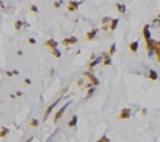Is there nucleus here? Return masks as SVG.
Here are the masks:
<instances>
[{"label":"nucleus","instance_id":"nucleus-9","mask_svg":"<svg viewBox=\"0 0 160 142\" xmlns=\"http://www.w3.org/2000/svg\"><path fill=\"white\" fill-rule=\"evenodd\" d=\"M97 32H99V29H97V28H93L92 31H89V32L87 33V40H88V41L93 40V39L96 37V35H97Z\"/></svg>","mask_w":160,"mask_h":142},{"label":"nucleus","instance_id":"nucleus-23","mask_svg":"<svg viewBox=\"0 0 160 142\" xmlns=\"http://www.w3.org/2000/svg\"><path fill=\"white\" fill-rule=\"evenodd\" d=\"M152 25H156V27H159V25H160V17H159V19H155L153 21H152Z\"/></svg>","mask_w":160,"mask_h":142},{"label":"nucleus","instance_id":"nucleus-30","mask_svg":"<svg viewBox=\"0 0 160 142\" xmlns=\"http://www.w3.org/2000/svg\"><path fill=\"white\" fill-rule=\"evenodd\" d=\"M108 21H111V19H109V17H104V19H103V23H108Z\"/></svg>","mask_w":160,"mask_h":142},{"label":"nucleus","instance_id":"nucleus-21","mask_svg":"<svg viewBox=\"0 0 160 142\" xmlns=\"http://www.w3.org/2000/svg\"><path fill=\"white\" fill-rule=\"evenodd\" d=\"M8 131H9V130H8L7 128H1V133H0V137H1V138H3V137H5V135L8 134Z\"/></svg>","mask_w":160,"mask_h":142},{"label":"nucleus","instance_id":"nucleus-10","mask_svg":"<svg viewBox=\"0 0 160 142\" xmlns=\"http://www.w3.org/2000/svg\"><path fill=\"white\" fill-rule=\"evenodd\" d=\"M101 61H103V56H99V57H96V59L93 60L92 62H89V64H88V68H89V69H92L93 67H96L97 64H100Z\"/></svg>","mask_w":160,"mask_h":142},{"label":"nucleus","instance_id":"nucleus-29","mask_svg":"<svg viewBox=\"0 0 160 142\" xmlns=\"http://www.w3.org/2000/svg\"><path fill=\"white\" fill-rule=\"evenodd\" d=\"M5 74H7L8 77H11V76H13V72H12V70H11V72L8 70V72H5Z\"/></svg>","mask_w":160,"mask_h":142},{"label":"nucleus","instance_id":"nucleus-34","mask_svg":"<svg viewBox=\"0 0 160 142\" xmlns=\"http://www.w3.org/2000/svg\"><path fill=\"white\" fill-rule=\"evenodd\" d=\"M159 17H160V14H159Z\"/></svg>","mask_w":160,"mask_h":142},{"label":"nucleus","instance_id":"nucleus-14","mask_svg":"<svg viewBox=\"0 0 160 142\" xmlns=\"http://www.w3.org/2000/svg\"><path fill=\"white\" fill-rule=\"evenodd\" d=\"M117 24H119V19H113L111 20V23H109V29L111 31H115L117 27Z\"/></svg>","mask_w":160,"mask_h":142},{"label":"nucleus","instance_id":"nucleus-8","mask_svg":"<svg viewBox=\"0 0 160 142\" xmlns=\"http://www.w3.org/2000/svg\"><path fill=\"white\" fill-rule=\"evenodd\" d=\"M143 36H144V39H145V41L151 39V32H149V24H145V25H144V28H143Z\"/></svg>","mask_w":160,"mask_h":142},{"label":"nucleus","instance_id":"nucleus-26","mask_svg":"<svg viewBox=\"0 0 160 142\" xmlns=\"http://www.w3.org/2000/svg\"><path fill=\"white\" fill-rule=\"evenodd\" d=\"M28 43L29 44H36V40H35L33 37H31V39H28Z\"/></svg>","mask_w":160,"mask_h":142},{"label":"nucleus","instance_id":"nucleus-11","mask_svg":"<svg viewBox=\"0 0 160 142\" xmlns=\"http://www.w3.org/2000/svg\"><path fill=\"white\" fill-rule=\"evenodd\" d=\"M153 52H155V54H156V59H157V61L160 62V41H159V43H156V44H155Z\"/></svg>","mask_w":160,"mask_h":142},{"label":"nucleus","instance_id":"nucleus-2","mask_svg":"<svg viewBox=\"0 0 160 142\" xmlns=\"http://www.w3.org/2000/svg\"><path fill=\"white\" fill-rule=\"evenodd\" d=\"M81 3H83L81 0H80V1H76V0H69L68 6H67L68 8H67V9H68V11H71V12H73V11H76V9L79 8Z\"/></svg>","mask_w":160,"mask_h":142},{"label":"nucleus","instance_id":"nucleus-20","mask_svg":"<svg viewBox=\"0 0 160 142\" xmlns=\"http://www.w3.org/2000/svg\"><path fill=\"white\" fill-rule=\"evenodd\" d=\"M21 25H23V21H21V20H17V21L15 23V29L19 31V29L21 28Z\"/></svg>","mask_w":160,"mask_h":142},{"label":"nucleus","instance_id":"nucleus-31","mask_svg":"<svg viewBox=\"0 0 160 142\" xmlns=\"http://www.w3.org/2000/svg\"><path fill=\"white\" fill-rule=\"evenodd\" d=\"M93 90H95V89H93V88H91L89 90H88V96H91V94L93 93Z\"/></svg>","mask_w":160,"mask_h":142},{"label":"nucleus","instance_id":"nucleus-32","mask_svg":"<svg viewBox=\"0 0 160 142\" xmlns=\"http://www.w3.org/2000/svg\"><path fill=\"white\" fill-rule=\"evenodd\" d=\"M15 96H17V97L23 96V92H16V94H15Z\"/></svg>","mask_w":160,"mask_h":142},{"label":"nucleus","instance_id":"nucleus-17","mask_svg":"<svg viewBox=\"0 0 160 142\" xmlns=\"http://www.w3.org/2000/svg\"><path fill=\"white\" fill-rule=\"evenodd\" d=\"M103 56H104V61H103V64H104V65H111V62H112V61H111V57H109L108 54H105V53H104Z\"/></svg>","mask_w":160,"mask_h":142},{"label":"nucleus","instance_id":"nucleus-6","mask_svg":"<svg viewBox=\"0 0 160 142\" xmlns=\"http://www.w3.org/2000/svg\"><path fill=\"white\" fill-rule=\"evenodd\" d=\"M44 45H45V47H49L51 49H55V48H57L59 43H57L56 40H53V39H49L48 41H45V43H44Z\"/></svg>","mask_w":160,"mask_h":142},{"label":"nucleus","instance_id":"nucleus-19","mask_svg":"<svg viewBox=\"0 0 160 142\" xmlns=\"http://www.w3.org/2000/svg\"><path fill=\"white\" fill-rule=\"evenodd\" d=\"M29 126H31V128H37V126H39V120L33 118V120H32L31 122H29Z\"/></svg>","mask_w":160,"mask_h":142},{"label":"nucleus","instance_id":"nucleus-1","mask_svg":"<svg viewBox=\"0 0 160 142\" xmlns=\"http://www.w3.org/2000/svg\"><path fill=\"white\" fill-rule=\"evenodd\" d=\"M69 104H72V101H68L67 104H64L63 106H61L60 109H59V112L55 114V118H53V121H55V122H57V121H59V118H61V117H63L64 112H65V110H67V108L69 106Z\"/></svg>","mask_w":160,"mask_h":142},{"label":"nucleus","instance_id":"nucleus-24","mask_svg":"<svg viewBox=\"0 0 160 142\" xmlns=\"http://www.w3.org/2000/svg\"><path fill=\"white\" fill-rule=\"evenodd\" d=\"M99 142H109V138L108 137H101V138H99Z\"/></svg>","mask_w":160,"mask_h":142},{"label":"nucleus","instance_id":"nucleus-16","mask_svg":"<svg viewBox=\"0 0 160 142\" xmlns=\"http://www.w3.org/2000/svg\"><path fill=\"white\" fill-rule=\"evenodd\" d=\"M157 77H159V76H157V72H155L153 69H151V70H149V80L156 81V80H157Z\"/></svg>","mask_w":160,"mask_h":142},{"label":"nucleus","instance_id":"nucleus-28","mask_svg":"<svg viewBox=\"0 0 160 142\" xmlns=\"http://www.w3.org/2000/svg\"><path fill=\"white\" fill-rule=\"evenodd\" d=\"M24 84H25V85H29V84H31V80H29V78H25V80H24Z\"/></svg>","mask_w":160,"mask_h":142},{"label":"nucleus","instance_id":"nucleus-15","mask_svg":"<svg viewBox=\"0 0 160 142\" xmlns=\"http://www.w3.org/2000/svg\"><path fill=\"white\" fill-rule=\"evenodd\" d=\"M76 123H77V115L75 114L73 117H72L71 120H69V122H68V126H69V128H75V126H76Z\"/></svg>","mask_w":160,"mask_h":142},{"label":"nucleus","instance_id":"nucleus-12","mask_svg":"<svg viewBox=\"0 0 160 142\" xmlns=\"http://www.w3.org/2000/svg\"><path fill=\"white\" fill-rule=\"evenodd\" d=\"M137 48H139V43H137V41H133V43L129 44V51L132 52V53L137 52Z\"/></svg>","mask_w":160,"mask_h":142},{"label":"nucleus","instance_id":"nucleus-4","mask_svg":"<svg viewBox=\"0 0 160 142\" xmlns=\"http://www.w3.org/2000/svg\"><path fill=\"white\" fill-rule=\"evenodd\" d=\"M59 101H60V98H59V100H56V101L53 102V104H51L47 108V110H45V113H44V121H47V118H48V115H49V113L52 112V110H53V108H55L56 105L59 104Z\"/></svg>","mask_w":160,"mask_h":142},{"label":"nucleus","instance_id":"nucleus-25","mask_svg":"<svg viewBox=\"0 0 160 142\" xmlns=\"http://www.w3.org/2000/svg\"><path fill=\"white\" fill-rule=\"evenodd\" d=\"M29 9H31L32 12H37V11H39V9H37V7H36V6H31V7H29Z\"/></svg>","mask_w":160,"mask_h":142},{"label":"nucleus","instance_id":"nucleus-18","mask_svg":"<svg viewBox=\"0 0 160 142\" xmlns=\"http://www.w3.org/2000/svg\"><path fill=\"white\" fill-rule=\"evenodd\" d=\"M52 54H53V56H55V57H56V59H60V57H61V52H60V51H59V49H57V48H55V49H52Z\"/></svg>","mask_w":160,"mask_h":142},{"label":"nucleus","instance_id":"nucleus-5","mask_svg":"<svg viewBox=\"0 0 160 142\" xmlns=\"http://www.w3.org/2000/svg\"><path fill=\"white\" fill-rule=\"evenodd\" d=\"M61 43H63L64 45H73V44L77 43V37H75V36H71V37H68V39H64Z\"/></svg>","mask_w":160,"mask_h":142},{"label":"nucleus","instance_id":"nucleus-7","mask_svg":"<svg viewBox=\"0 0 160 142\" xmlns=\"http://www.w3.org/2000/svg\"><path fill=\"white\" fill-rule=\"evenodd\" d=\"M85 76H87V77L89 78V81L92 82V85H95V86H97V85H99V80H97V78H96L91 72H85Z\"/></svg>","mask_w":160,"mask_h":142},{"label":"nucleus","instance_id":"nucleus-27","mask_svg":"<svg viewBox=\"0 0 160 142\" xmlns=\"http://www.w3.org/2000/svg\"><path fill=\"white\" fill-rule=\"evenodd\" d=\"M53 7H55V8H59V7H60V1H55V3H53Z\"/></svg>","mask_w":160,"mask_h":142},{"label":"nucleus","instance_id":"nucleus-33","mask_svg":"<svg viewBox=\"0 0 160 142\" xmlns=\"http://www.w3.org/2000/svg\"><path fill=\"white\" fill-rule=\"evenodd\" d=\"M141 113H143V114L145 115V114H147V109H143V110H141Z\"/></svg>","mask_w":160,"mask_h":142},{"label":"nucleus","instance_id":"nucleus-3","mask_svg":"<svg viewBox=\"0 0 160 142\" xmlns=\"http://www.w3.org/2000/svg\"><path fill=\"white\" fill-rule=\"evenodd\" d=\"M129 117H131V109L129 108L121 109V112H120V114H119V120H128Z\"/></svg>","mask_w":160,"mask_h":142},{"label":"nucleus","instance_id":"nucleus-13","mask_svg":"<svg viewBox=\"0 0 160 142\" xmlns=\"http://www.w3.org/2000/svg\"><path fill=\"white\" fill-rule=\"evenodd\" d=\"M116 9L120 12V14H125V11H127V8H125V6L124 4H121V3H116Z\"/></svg>","mask_w":160,"mask_h":142},{"label":"nucleus","instance_id":"nucleus-22","mask_svg":"<svg viewBox=\"0 0 160 142\" xmlns=\"http://www.w3.org/2000/svg\"><path fill=\"white\" fill-rule=\"evenodd\" d=\"M115 52H116V45H115V44H112V45L109 47V51H108V53H109V54H113Z\"/></svg>","mask_w":160,"mask_h":142}]
</instances>
